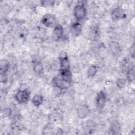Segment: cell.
<instances>
[{
    "label": "cell",
    "mask_w": 135,
    "mask_h": 135,
    "mask_svg": "<svg viewBox=\"0 0 135 135\" xmlns=\"http://www.w3.org/2000/svg\"><path fill=\"white\" fill-rule=\"evenodd\" d=\"M86 13V8L83 4H77L73 10L74 16L78 21L82 20L85 17Z\"/></svg>",
    "instance_id": "obj_1"
},
{
    "label": "cell",
    "mask_w": 135,
    "mask_h": 135,
    "mask_svg": "<svg viewBox=\"0 0 135 135\" xmlns=\"http://www.w3.org/2000/svg\"><path fill=\"white\" fill-rule=\"evenodd\" d=\"M15 98L18 103H25L29 100L30 98V93L26 89L21 90L16 93Z\"/></svg>",
    "instance_id": "obj_2"
},
{
    "label": "cell",
    "mask_w": 135,
    "mask_h": 135,
    "mask_svg": "<svg viewBox=\"0 0 135 135\" xmlns=\"http://www.w3.org/2000/svg\"><path fill=\"white\" fill-rule=\"evenodd\" d=\"M42 23L45 26L48 27H55L56 25V18L53 14H45L42 18Z\"/></svg>",
    "instance_id": "obj_3"
},
{
    "label": "cell",
    "mask_w": 135,
    "mask_h": 135,
    "mask_svg": "<svg viewBox=\"0 0 135 135\" xmlns=\"http://www.w3.org/2000/svg\"><path fill=\"white\" fill-rule=\"evenodd\" d=\"M107 102V96L105 93L101 91H100L97 95L96 97V105L100 109H102L105 105Z\"/></svg>",
    "instance_id": "obj_4"
},
{
    "label": "cell",
    "mask_w": 135,
    "mask_h": 135,
    "mask_svg": "<svg viewBox=\"0 0 135 135\" xmlns=\"http://www.w3.org/2000/svg\"><path fill=\"white\" fill-rule=\"evenodd\" d=\"M126 14L123 9L120 7H116L111 12V17L113 20H119L125 18Z\"/></svg>",
    "instance_id": "obj_5"
},
{
    "label": "cell",
    "mask_w": 135,
    "mask_h": 135,
    "mask_svg": "<svg viewBox=\"0 0 135 135\" xmlns=\"http://www.w3.org/2000/svg\"><path fill=\"white\" fill-rule=\"evenodd\" d=\"M63 34H64V30L62 26L60 24L56 25L54 27L52 32L53 38H54V40L58 41L62 38L63 36Z\"/></svg>",
    "instance_id": "obj_6"
},
{
    "label": "cell",
    "mask_w": 135,
    "mask_h": 135,
    "mask_svg": "<svg viewBox=\"0 0 135 135\" xmlns=\"http://www.w3.org/2000/svg\"><path fill=\"white\" fill-rule=\"evenodd\" d=\"M53 83L55 87L59 89H64L69 86L70 83H68L63 81L62 78L55 77L53 80Z\"/></svg>",
    "instance_id": "obj_7"
},
{
    "label": "cell",
    "mask_w": 135,
    "mask_h": 135,
    "mask_svg": "<svg viewBox=\"0 0 135 135\" xmlns=\"http://www.w3.org/2000/svg\"><path fill=\"white\" fill-rule=\"evenodd\" d=\"M60 74H61V78L63 81L70 84V83L72 82V73L71 72L70 69L64 70H61Z\"/></svg>",
    "instance_id": "obj_8"
},
{
    "label": "cell",
    "mask_w": 135,
    "mask_h": 135,
    "mask_svg": "<svg viewBox=\"0 0 135 135\" xmlns=\"http://www.w3.org/2000/svg\"><path fill=\"white\" fill-rule=\"evenodd\" d=\"M59 59L61 70L70 69V63L68 56L64 58H60Z\"/></svg>",
    "instance_id": "obj_9"
},
{
    "label": "cell",
    "mask_w": 135,
    "mask_h": 135,
    "mask_svg": "<svg viewBox=\"0 0 135 135\" xmlns=\"http://www.w3.org/2000/svg\"><path fill=\"white\" fill-rule=\"evenodd\" d=\"M72 30L75 36L79 35L82 31V25L80 23L76 22L74 23L72 26Z\"/></svg>",
    "instance_id": "obj_10"
},
{
    "label": "cell",
    "mask_w": 135,
    "mask_h": 135,
    "mask_svg": "<svg viewBox=\"0 0 135 135\" xmlns=\"http://www.w3.org/2000/svg\"><path fill=\"white\" fill-rule=\"evenodd\" d=\"M43 101V99L42 95H34L32 100V103L34 105L36 106V107H38L39 105H40Z\"/></svg>",
    "instance_id": "obj_11"
},
{
    "label": "cell",
    "mask_w": 135,
    "mask_h": 135,
    "mask_svg": "<svg viewBox=\"0 0 135 135\" xmlns=\"http://www.w3.org/2000/svg\"><path fill=\"white\" fill-rule=\"evenodd\" d=\"M33 68H34V71L36 74H40L43 72V65L42 64L38 61L35 62L33 65Z\"/></svg>",
    "instance_id": "obj_12"
},
{
    "label": "cell",
    "mask_w": 135,
    "mask_h": 135,
    "mask_svg": "<svg viewBox=\"0 0 135 135\" xmlns=\"http://www.w3.org/2000/svg\"><path fill=\"white\" fill-rule=\"evenodd\" d=\"M89 112V108L86 105H83L79 109L78 114L80 118H83L85 117L88 113Z\"/></svg>",
    "instance_id": "obj_13"
},
{
    "label": "cell",
    "mask_w": 135,
    "mask_h": 135,
    "mask_svg": "<svg viewBox=\"0 0 135 135\" xmlns=\"http://www.w3.org/2000/svg\"><path fill=\"white\" fill-rule=\"evenodd\" d=\"M97 68L94 65H91L90 66L88 70V72H87V74L89 77L90 78H92L97 73Z\"/></svg>",
    "instance_id": "obj_14"
},
{
    "label": "cell",
    "mask_w": 135,
    "mask_h": 135,
    "mask_svg": "<svg viewBox=\"0 0 135 135\" xmlns=\"http://www.w3.org/2000/svg\"><path fill=\"white\" fill-rule=\"evenodd\" d=\"M9 65L6 61L1 60V73H5L8 69Z\"/></svg>",
    "instance_id": "obj_15"
},
{
    "label": "cell",
    "mask_w": 135,
    "mask_h": 135,
    "mask_svg": "<svg viewBox=\"0 0 135 135\" xmlns=\"http://www.w3.org/2000/svg\"><path fill=\"white\" fill-rule=\"evenodd\" d=\"M120 130V126L118 122H114L111 127V131L113 133H118Z\"/></svg>",
    "instance_id": "obj_16"
},
{
    "label": "cell",
    "mask_w": 135,
    "mask_h": 135,
    "mask_svg": "<svg viewBox=\"0 0 135 135\" xmlns=\"http://www.w3.org/2000/svg\"><path fill=\"white\" fill-rule=\"evenodd\" d=\"M126 84V80L124 79H119L117 81V85L120 88H122Z\"/></svg>",
    "instance_id": "obj_17"
},
{
    "label": "cell",
    "mask_w": 135,
    "mask_h": 135,
    "mask_svg": "<svg viewBox=\"0 0 135 135\" xmlns=\"http://www.w3.org/2000/svg\"><path fill=\"white\" fill-rule=\"evenodd\" d=\"M127 77L129 80L132 81L134 78V71L133 69H130L128 73H127Z\"/></svg>",
    "instance_id": "obj_18"
},
{
    "label": "cell",
    "mask_w": 135,
    "mask_h": 135,
    "mask_svg": "<svg viewBox=\"0 0 135 135\" xmlns=\"http://www.w3.org/2000/svg\"><path fill=\"white\" fill-rule=\"evenodd\" d=\"M1 80L2 82H5L7 80V76L6 73H1Z\"/></svg>",
    "instance_id": "obj_19"
}]
</instances>
